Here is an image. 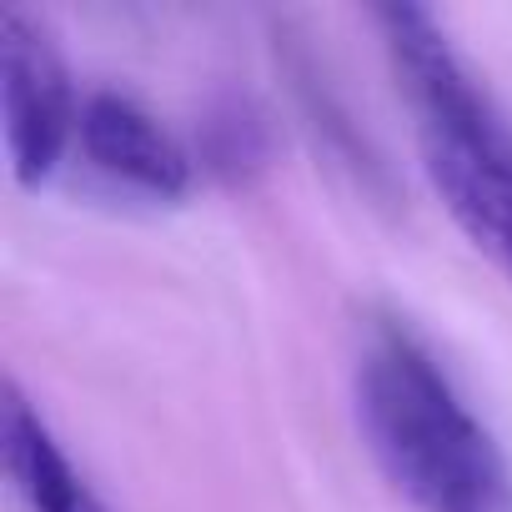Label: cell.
Masks as SVG:
<instances>
[{
  "label": "cell",
  "mask_w": 512,
  "mask_h": 512,
  "mask_svg": "<svg viewBox=\"0 0 512 512\" xmlns=\"http://www.w3.org/2000/svg\"><path fill=\"white\" fill-rule=\"evenodd\" d=\"M0 457L26 512H111V502L66 457V447L16 382H6V402H0Z\"/></svg>",
  "instance_id": "obj_5"
},
{
  "label": "cell",
  "mask_w": 512,
  "mask_h": 512,
  "mask_svg": "<svg viewBox=\"0 0 512 512\" xmlns=\"http://www.w3.org/2000/svg\"><path fill=\"white\" fill-rule=\"evenodd\" d=\"M397 86L417 116V151L447 216L512 282V126L422 6L377 11Z\"/></svg>",
  "instance_id": "obj_2"
},
{
  "label": "cell",
  "mask_w": 512,
  "mask_h": 512,
  "mask_svg": "<svg viewBox=\"0 0 512 512\" xmlns=\"http://www.w3.org/2000/svg\"><path fill=\"white\" fill-rule=\"evenodd\" d=\"M0 116H6L11 176L21 186H41L61 166V156L81 126V106L71 96L66 61H61L46 21L21 6L0 16Z\"/></svg>",
  "instance_id": "obj_3"
},
{
  "label": "cell",
  "mask_w": 512,
  "mask_h": 512,
  "mask_svg": "<svg viewBox=\"0 0 512 512\" xmlns=\"http://www.w3.org/2000/svg\"><path fill=\"white\" fill-rule=\"evenodd\" d=\"M352 397L367 452L417 512H512L502 447L412 332L367 337Z\"/></svg>",
  "instance_id": "obj_1"
},
{
  "label": "cell",
  "mask_w": 512,
  "mask_h": 512,
  "mask_svg": "<svg viewBox=\"0 0 512 512\" xmlns=\"http://www.w3.org/2000/svg\"><path fill=\"white\" fill-rule=\"evenodd\" d=\"M81 156L116 186H131L151 201H176L191 186V161L176 146V136L131 96L101 91L81 106L76 126Z\"/></svg>",
  "instance_id": "obj_4"
}]
</instances>
